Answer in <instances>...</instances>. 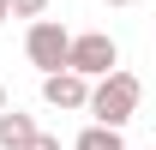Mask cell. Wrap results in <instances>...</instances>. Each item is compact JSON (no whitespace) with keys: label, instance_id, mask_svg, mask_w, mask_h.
<instances>
[{"label":"cell","instance_id":"1","mask_svg":"<svg viewBox=\"0 0 156 150\" xmlns=\"http://www.w3.org/2000/svg\"><path fill=\"white\" fill-rule=\"evenodd\" d=\"M138 102H144V84H138L132 72H120V66L90 84V114H96L102 126H126V120L138 114Z\"/></svg>","mask_w":156,"mask_h":150},{"label":"cell","instance_id":"2","mask_svg":"<svg viewBox=\"0 0 156 150\" xmlns=\"http://www.w3.org/2000/svg\"><path fill=\"white\" fill-rule=\"evenodd\" d=\"M24 54H30V66H42V72H60V66H66V54H72L66 24L36 18V24H30V36H24Z\"/></svg>","mask_w":156,"mask_h":150},{"label":"cell","instance_id":"3","mask_svg":"<svg viewBox=\"0 0 156 150\" xmlns=\"http://www.w3.org/2000/svg\"><path fill=\"white\" fill-rule=\"evenodd\" d=\"M66 66L84 78H102V72H114L120 66V48L108 30H90V36H72V54H66Z\"/></svg>","mask_w":156,"mask_h":150},{"label":"cell","instance_id":"4","mask_svg":"<svg viewBox=\"0 0 156 150\" xmlns=\"http://www.w3.org/2000/svg\"><path fill=\"white\" fill-rule=\"evenodd\" d=\"M42 102L60 114H78V108H90V78L72 72V66H60V72H42Z\"/></svg>","mask_w":156,"mask_h":150},{"label":"cell","instance_id":"5","mask_svg":"<svg viewBox=\"0 0 156 150\" xmlns=\"http://www.w3.org/2000/svg\"><path fill=\"white\" fill-rule=\"evenodd\" d=\"M30 138H36V120L24 108H0V150H24Z\"/></svg>","mask_w":156,"mask_h":150},{"label":"cell","instance_id":"6","mask_svg":"<svg viewBox=\"0 0 156 150\" xmlns=\"http://www.w3.org/2000/svg\"><path fill=\"white\" fill-rule=\"evenodd\" d=\"M72 150H126V138H120V126H102V120H96V126L78 132V144H72Z\"/></svg>","mask_w":156,"mask_h":150},{"label":"cell","instance_id":"7","mask_svg":"<svg viewBox=\"0 0 156 150\" xmlns=\"http://www.w3.org/2000/svg\"><path fill=\"white\" fill-rule=\"evenodd\" d=\"M48 0H12V18H42Z\"/></svg>","mask_w":156,"mask_h":150},{"label":"cell","instance_id":"8","mask_svg":"<svg viewBox=\"0 0 156 150\" xmlns=\"http://www.w3.org/2000/svg\"><path fill=\"white\" fill-rule=\"evenodd\" d=\"M24 150H60V138H48V132H36V138H30Z\"/></svg>","mask_w":156,"mask_h":150},{"label":"cell","instance_id":"9","mask_svg":"<svg viewBox=\"0 0 156 150\" xmlns=\"http://www.w3.org/2000/svg\"><path fill=\"white\" fill-rule=\"evenodd\" d=\"M6 18H12V0H0V24H6Z\"/></svg>","mask_w":156,"mask_h":150},{"label":"cell","instance_id":"10","mask_svg":"<svg viewBox=\"0 0 156 150\" xmlns=\"http://www.w3.org/2000/svg\"><path fill=\"white\" fill-rule=\"evenodd\" d=\"M0 108H6V84H0Z\"/></svg>","mask_w":156,"mask_h":150},{"label":"cell","instance_id":"11","mask_svg":"<svg viewBox=\"0 0 156 150\" xmlns=\"http://www.w3.org/2000/svg\"><path fill=\"white\" fill-rule=\"evenodd\" d=\"M108 6H132V0H108Z\"/></svg>","mask_w":156,"mask_h":150}]
</instances>
